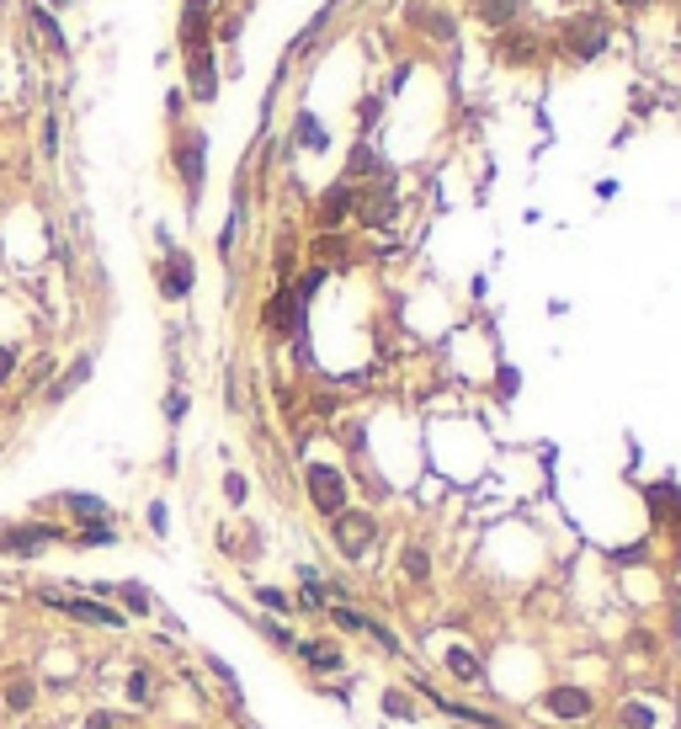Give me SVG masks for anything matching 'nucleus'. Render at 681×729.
Wrapping results in <instances>:
<instances>
[{"mask_svg": "<svg viewBox=\"0 0 681 729\" xmlns=\"http://www.w3.org/2000/svg\"><path fill=\"white\" fill-rule=\"evenodd\" d=\"M394 213H400V192H394L389 170L357 186V197H352V218H357V224H368V229H389Z\"/></svg>", "mask_w": 681, "mask_h": 729, "instance_id": "1", "label": "nucleus"}, {"mask_svg": "<svg viewBox=\"0 0 681 729\" xmlns=\"http://www.w3.org/2000/svg\"><path fill=\"white\" fill-rule=\"evenodd\" d=\"M261 325H266V336H277V341L304 336V325H309V304L293 293V282H277V293H272L266 309H261Z\"/></svg>", "mask_w": 681, "mask_h": 729, "instance_id": "2", "label": "nucleus"}, {"mask_svg": "<svg viewBox=\"0 0 681 729\" xmlns=\"http://www.w3.org/2000/svg\"><path fill=\"white\" fill-rule=\"evenodd\" d=\"M330 543L341 549V559L357 565L378 543V517L373 511H341V517H330Z\"/></svg>", "mask_w": 681, "mask_h": 729, "instance_id": "3", "label": "nucleus"}, {"mask_svg": "<svg viewBox=\"0 0 681 729\" xmlns=\"http://www.w3.org/2000/svg\"><path fill=\"white\" fill-rule=\"evenodd\" d=\"M304 490H309V506L320 517H341L346 511V474L330 469V464H309L304 469Z\"/></svg>", "mask_w": 681, "mask_h": 729, "instance_id": "4", "label": "nucleus"}, {"mask_svg": "<svg viewBox=\"0 0 681 729\" xmlns=\"http://www.w3.org/2000/svg\"><path fill=\"white\" fill-rule=\"evenodd\" d=\"M43 602H48L53 613H64V618H75V623H91V629H123V623H128L117 607L91 602V597H59V591H43Z\"/></svg>", "mask_w": 681, "mask_h": 729, "instance_id": "5", "label": "nucleus"}, {"mask_svg": "<svg viewBox=\"0 0 681 729\" xmlns=\"http://www.w3.org/2000/svg\"><path fill=\"white\" fill-rule=\"evenodd\" d=\"M48 543H64V527H53V522H21V527L0 533V554H11V559H32Z\"/></svg>", "mask_w": 681, "mask_h": 729, "instance_id": "6", "label": "nucleus"}, {"mask_svg": "<svg viewBox=\"0 0 681 729\" xmlns=\"http://www.w3.org/2000/svg\"><path fill=\"white\" fill-rule=\"evenodd\" d=\"M565 48H570L575 59H597V53L607 48V21H597V16L565 21Z\"/></svg>", "mask_w": 681, "mask_h": 729, "instance_id": "7", "label": "nucleus"}, {"mask_svg": "<svg viewBox=\"0 0 681 729\" xmlns=\"http://www.w3.org/2000/svg\"><path fill=\"white\" fill-rule=\"evenodd\" d=\"M645 506H650L655 527H681V485H671V479L645 485Z\"/></svg>", "mask_w": 681, "mask_h": 729, "instance_id": "8", "label": "nucleus"}, {"mask_svg": "<svg viewBox=\"0 0 681 729\" xmlns=\"http://www.w3.org/2000/svg\"><path fill=\"white\" fill-rule=\"evenodd\" d=\"M192 282H197V266H192V256L170 250V256H165V266H160V293L176 304V298H186V293H192Z\"/></svg>", "mask_w": 681, "mask_h": 729, "instance_id": "9", "label": "nucleus"}, {"mask_svg": "<svg viewBox=\"0 0 681 729\" xmlns=\"http://www.w3.org/2000/svg\"><path fill=\"white\" fill-rule=\"evenodd\" d=\"M543 709H549L554 719H586V714L597 709V698H591L586 687H549V693H543Z\"/></svg>", "mask_w": 681, "mask_h": 729, "instance_id": "10", "label": "nucleus"}, {"mask_svg": "<svg viewBox=\"0 0 681 729\" xmlns=\"http://www.w3.org/2000/svg\"><path fill=\"white\" fill-rule=\"evenodd\" d=\"M186 85L197 101H213L218 96V75H213V48H192L186 53Z\"/></svg>", "mask_w": 681, "mask_h": 729, "instance_id": "11", "label": "nucleus"}, {"mask_svg": "<svg viewBox=\"0 0 681 729\" xmlns=\"http://www.w3.org/2000/svg\"><path fill=\"white\" fill-rule=\"evenodd\" d=\"M352 197H357V186H352V181H336V186L320 197V229H325V234H336V229L352 218Z\"/></svg>", "mask_w": 681, "mask_h": 729, "instance_id": "12", "label": "nucleus"}, {"mask_svg": "<svg viewBox=\"0 0 681 729\" xmlns=\"http://www.w3.org/2000/svg\"><path fill=\"white\" fill-rule=\"evenodd\" d=\"M416 693H426L432 698V709H442L447 719H463V725H474V729H506L495 714H485V709H469V703H453V698H442V693H432L426 682H416Z\"/></svg>", "mask_w": 681, "mask_h": 729, "instance_id": "13", "label": "nucleus"}, {"mask_svg": "<svg viewBox=\"0 0 681 729\" xmlns=\"http://www.w3.org/2000/svg\"><path fill=\"white\" fill-rule=\"evenodd\" d=\"M293 650H298V661H304L309 671H341V666H346V655H341L336 639H304V645H293Z\"/></svg>", "mask_w": 681, "mask_h": 729, "instance_id": "14", "label": "nucleus"}, {"mask_svg": "<svg viewBox=\"0 0 681 729\" xmlns=\"http://www.w3.org/2000/svg\"><path fill=\"white\" fill-rule=\"evenodd\" d=\"M202 149H208V139H202V133H192V139L181 144V176H186L192 208H197V197H202Z\"/></svg>", "mask_w": 681, "mask_h": 729, "instance_id": "15", "label": "nucleus"}, {"mask_svg": "<svg viewBox=\"0 0 681 729\" xmlns=\"http://www.w3.org/2000/svg\"><path fill=\"white\" fill-rule=\"evenodd\" d=\"M517 16H522V0H479V21L495 27V32L517 27Z\"/></svg>", "mask_w": 681, "mask_h": 729, "instance_id": "16", "label": "nucleus"}, {"mask_svg": "<svg viewBox=\"0 0 681 729\" xmlns=\"http://www.w3.org/2000/svg\"><path fill=\"white\" fill-rule=\"evenodd\" d=\"M357 176H384L378 149H373V144H362V139H357V149H352V160H346V176H341V181H357Z\"/></svg>", "mask_w": 681, "mask_h": 729, "instance_id": "17", "label": "nucleus"}, {"mask_svg": "<svg viewBox=\"0 0 681 729\" xmlns=\"http://www.w3.org/2000/svg\"><path fill=\"white\" fill-rule=\"evenodd\" d=\"M85 378H91V357H80V362H75V368H69L64 378H53V384H48V405H59V400H69V394H75V389H80Z\"/></svg>", "mask_w": 681, "mask_h": 729, "instance_id": "18", "label": "nucleus"}, {"mask_svg": "<svg viewBox=\"0 0 681 729\" xmlns=\"http://www.w3.org/2000/svg\"><path fill=\"white\" fill-rule=\"evenodd\" d=\"M400 575H405V581H416V586H421V581H426V575H432V554H426V549H421V543H405V549H400Z\"/></svg>", "mask_w": 681, "mask_h": 729, "instance_id": "19", "label": "nucleus"}, {"mask_svg": "<svg viewBox=\"0 0 681 729\" xmlns=\"http://www.w3.org/2000/svg\"><path fill=\"white\" fill-rule=\"evenodd\" d=\"M5 709H11V714H32V709H37V682H32V677L5 682Z\"/></svg>", "mask_w": 681, "mask_h": 729, "instance_id": "20", "label": "nucleus"}, {"mask_svg": "<svg viewBox=\"0 0 681 729\" xmlns=\"http://www.w3.org/2000/svg\"><path fill=\"white\" fill-rule=\"evenodd\" d=\"M501 53H506L511 64H522V59H533V53H538V37H533L527 27H506V43H501Z\"/></svg>", "mask_w": 681, "mask_h": 729, "instance_id": "21", "label": "nucleus"}, {"mask_svg": "<svg viewBox=\"0 0 681 729\" xmlns=\"http://www.w3.org/2000/svg\"><path fill=\"white\" fill-rule=\"evenodd\" d=\"M64 511L80 517V522H112L107 501H96V495H64Z\"/></svg>", "mask_w": 681, "mask_h": 729, "instance_id": "22", "label": "nucleus"}, {"mask_svg": "<svg viewBox=\"0 0 681 729\" xmlns=\"http://www.w3.org/2000/svg\"><path fill=\"white\" fill-rule=\"evenodd\" d=\"M293 139H298L304 149H325V144H330V133H325V123H314V112H298Z\"/></svg>", "mask_w": 681, "mask_h": 729, "instance_id": "23", "label": "nucleus"}, {"mask_svg": "<svg viewBox=\"0 0 681 729\" xmlns=\"http://www.w3.org/2000/svg\"><path fill=\"white\" fill-rule=\"evenodd\" d=\"M181 48L192 53V48H208V16L202 11H186L181 16Z\"/></svg>", "mask_w": 681, "mask_h": 729, "instance_id": "24", "label": "nucleus"}, {"mask_svg": "<svg viewBox=\"0 0 681 729\" xmlns=\"http://www.w3.org/2000/svg\"><path fill=\"white\" fill-rule=\"evenodd\" d=\"M32 21H37V32H43V43H48L53 53H69V37L59 32V21H53V16H48L43 5H32Z\"/></svg>", "mask_w": 681, "mask_h": 729, "instance_id": "25", "label": "nucleus"}, {"mask_svg": "<svg viewBox=\"0 0 681 729\" xmlns=\"http://www.w3.org/2000/svg\"><path fill=\"white\" fill-rule=\"evenodd\" d=\"M442 661H447V671H453L458 682H479V661H474L469 650H442Z\"/></svg>", "mask_w": 681, "mask_h": 729, "instance_id": "26", "label": "nucleus"}, {"mask_svg": "<svg viewBox=\"0 0 681 729\" xmlns=\"http://www.w3.org/2000/svg\"><path fill=\"white\" fill-rule=\"evenodd\" d=\"M618 725H623V729H655L661 719H655L645 703H618Z\"/></svg>", "mask_w": 681, "mask_h": 729, "instance_id": "27", "label": "nucleus"}, {"mask_svg": "<svg viewBox=\"0 0 681 729\" xmlns=\"http://www.w3.org/2000/svg\"><path fill=\"white\" fill-rule=\"evenodd\" d=\"M75 543H80V549H107V543H117V533H112L107 522H91L85 533H75Z\"/></svg>", "mask_w": 681, "mask_h": 729, "instance_id": "28", "label": "nucleus"}, {"mask_svg": "<svg viewBox=\"0 0 681 729\" xmlns=\"http://www.w3.org/2000/svg\"><path fill=\"white\" fill-rule=\"evenodd\" d=\"M256 602H261L266 613H277V618H282V613H293V597H288V591H277V586H256Z\"/></svg>", "mask_w": 681, "mask_h": 729, "instance_id": "29", "label": "nucleus"}, {"mask_svg": "<svg viewBox=\"0 0 681 729\" xmlns=\"http://www.w3.org/2000/svg\"><path fill=\"white\" fill-rule=\"evenodd\" d=\"M112 597H123V602H133V613H154V597L139 586V581H128V586H117Z\"/></svg>", "mask_w": 681, "mask_h": 729, "instance_id": "30", "label": "nucleus"}, {"mask_svg": "<svg viewBox=\"0 0 681 729\" xmlns=\"http://www.w3.org/2000/svg\"><path fill=\"white\" fill-rule=\"evenodd\" d=\"M325 613L336 618V629H341V634H362V613H357V607H346V602H336V607H325Z\"/></svg>", "mask_w": 681, "mask_h": 729, "instance_id": "31", "label": "nucleus"}, {"mask_svg": "<svg viewBox=\"0 0 681 729\" xmlns=\"http://www.w3.org/2000/svg\"><path fill=\"white\" fill-rule=\"evenodd\" d=\"M149 698H154V677H149V671H133V677H128V703L144 709Z\"/></svg>", "mask_w": 681, "mask_h": 729, "instance_id": "32", "label": "nucleus"}, {"mask_svg": "<svg viewBox=\"0 0 681 729\" xmlns=\"http://www.w3.org/2000/svg\"><path fill=\"white\" fill-rule=\"evenodd\" d=\"M384 714H389V719H410V714H416V703H410V693H400V687H389V693H384Z\"/></svg>", "mask_w": 681, "mask_h": 729, "instance_id": "33", "label": "nucleus"}, {"mask_svg": "<svg viewBox=\"0 0 681 729\" xmlns=\"http://www.w3.org/2000/svg\"><path fill=\"white\" fill-rule=\"evenodd\" d=\"M325 277H330V272H325V266H309V272H304V277H298V282H293V293H298V298H304V304H309V298H314V293H320V282H325Z\"/></svg>", "mask_w": 681, "mask_h": 729, "instance_id": "34", "label": "nucleus"}, {"mask_svg": "<svg viewBox=\"0 0 681 729\" xmlns=\"http://www.w3.org/2000/svg\"><path fill=\"white\" fill-rule=\"evenodd\" d=\"M314 256H330V261H341V256H346V240H341V234H325V240H314Z\"/></svg>", "mask_w": 681, "mask_h": 729, "instance_id": "35", "label": "nucleus"}, {"mask_svg": "<svg viewBox=\"0 0 681 729\" xmlns=\"http://www.w3.org/2000/svg\"><path fill=\"white\" fill-rule=\"evenodd\" d=\"M378 107H384L378 96H368V101H357V128H373V123H378Z\"/></svg>", "mask_w": 681, "mask_h": 729, "instance_id": "36", "label": "nucleus"}, {"mask_svg": "<svg viewBox=\"0 0 681 729\" xmlns=\"http://www.w3.org/2000/svg\"><path fill=\"white\" fill-rule=\"evenodd\" d=\"M85 729H123V719L107 714V709H96V714H85Z\"/></svg>", "mask_w": 681, "mask_h": 729, "instance_id": "37", "label": "nucleus"}, {"mask_svg": "<svg viewBox=\"0 0 681 729\" xmlns=\"http://www.w3.org/2000/svg\"><path fill=\"white\" fill-rule=\"evenodd\" d=\"M224 495L240 506V501H245V474H229V479H224Z\"/></svg>", "mask_w": 681, "mask_h": 729, "instance_id": "38", "label": "nucleus"}, {"mask_svg": "<svg viewBox=\"0 0 681 729\" xmlns=\"http://www.w3.org/2000/svg\"><path fill=\"white\" fill-rule=\"evenodd\" d=\"M53 149H59V123L48 117V123H43V155H53Z\"/></svg>", "mask_w": 681, "mask_h": 729, "instance_id": "39", "label": "nucleus"}, {"mask_svg": "<svg viewBox=\"0 0 681 729\" xmlns=\"http://www.w3.org/2000/svg\"><path fill=\"white\" fill-rule=\"evenodd\" d=\"M165 416H170V421H181V416H186V400H181V394H170V400H165Z\"/></svg>", "mask_w": 681, "mask_h": 729, "instance_id": "40", "label": "nucleus"}, {"mask_svg": "<svg viewBox=\"0 0 681 729\" xmlns=\"http://www.w3.org/2000/svg\"><path fill=\"white\" fill-rule=\"evenodd\" d=\"M11 368H16V352H11V346H0V384L11 378Z\"/></svg>", "mask_w": 681, "mask_h": 729, "instance_id": "41", "label": "nucleus"}, {"mask_svg": "<svg viewBox=\"0 0 681 729\" xmlns=\"http://www.w3.org/2000/svg\"><path fill=\"white\" fill-rule=\"evenodd\" d=\"M629 645H634V650H639V655H655V639H650V634H634V639H629Z\"/></svg>", "mask_w": 681, "mask_h": 729, "instance_id": "42", "label": "nucleus"}, {"mask_svg": "<svg viewBox=\"0 0 681 729\" xmlns=\"http://www.w3.org/2000/svg\"><path fill=\"white\" fill-rule=\"evenodd\" d=\"M618 5H629V11H639V5H650V0H618Z\"/></svg>", "mask_w": 681, "mask_h": 729, "instance_id": "43", "label": "nucleus"}, {"mask_svg": "<svg viewBox=\"0 0 681 729\" xmlns=\"http://www.w3.org/2000/svg\"><path fill=\"white\" fill-rule=\"evenodd\" d=\"M202 5H208V0H186V11H202Z\"/></svg>", "mask_w": 681, "mask_h": 729, "instance_id": "44", "label": "nucleus"}]
</instances>
